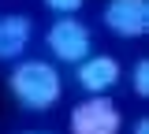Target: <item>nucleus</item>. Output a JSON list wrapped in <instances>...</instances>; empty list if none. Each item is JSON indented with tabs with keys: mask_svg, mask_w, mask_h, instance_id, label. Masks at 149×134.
<instances>
[{
	"mask_svg": "<svg viewBox=\"0 0 149 134\" xmlns=\"http://www.w3.org/2000/svg\"><path fill=\"white\" fill-rule=\"evenodd\" d=\"M8 90H11L19 108L49 112L63 97V78L49 60H15L11 75H8Z\"/></svg>",
	"mask_w": 149,
	"mask_h": 134,
	"instance_id": "f257e3e1",
	"label": "nucleus"
},
{
	"mask_svg": "<svg viewBox=\"0 0 149 134\" xmlns=\"http://www.w3.org/2000/svg\"><path fill=\"white\" fill-rule=\"evenodd\" d=\"M45 49L60 63H74L78 67L93 52V34L86 30V22H78L74 15H56L52 26L45 30Z\"/></svg>",
	"mask_w": 149,
	"mask_h": 134,
	"instance_id": "f03ea898",
	"label": "nucleus"
},
{
	"mask_svg": "<svg viewBox=\"0 0 149 134\" xmlns=\"http://www.w3.org/2000/svg\"><path fill=\"white\" fill-rule=\"evenodd\" d=\"M123 131V112L108 93L78 101L67 115V134H119Z\"/></svg>",
	"mask_w": 149,
	"mask_h": 134,
	"instance_id": "7ed1b4c3",
	"label": "nucleus"
},
{
	"mask_svg": "<svg viewBox=\"0 0 149 134\" xmlns=\"http://www.w3.org/2000/svg\"><path fill=\"white\" fill-rule=\"evenodd\" d=\"M101 22L123 41L146 37L149 34V0H108L104 11H101Z\"/></svg>",
	"mask_w": 149,
	"mask_h": 134,
	"instance_id": "20e7f679",
	"label": "nucleus"
},
{
	"mask_svg": "<svg viewBox=\"0 0 149 134\" xmlns=\"http://www.w3.org/2000/svg\"><path fill=\"white\" fill-rule=\"evenodd\" d=\"M119 78H123V63L116 56H86L78 63V86H82V93H90V97L108 93Z\"/></svg>",
	"mask_w": 149,
	"mask_h": 134,
	"instance_id": "39448f33",
	"label": "nucleus"
},
{
	"mask_svg": "<svg viewBox=\"0 0 149 134\" xmlns=\"http://www.w3.org/2000/svg\"><path fill=\"white\" fill-rule=\"evenodd\" d=\"M34 41V19L30 15H19L8 11L0 15V63H15Z\"/></svg>",
	"mask_w": 149,
	"mask_h": 134,
	"instance_id": "423d86ee",
	"label": "nucleus"
},
{
	"mask_svg": "<svg viewBox=\"0 0 149 134\" xmlns=\"http://www.w3.org/2000/svg\"><path fill=\"white\" fill-rule=\"evenodd\" d=\"M130 90H134V97H149V60H134V67H130Z\"/></svg>",
	"mask_w": 149,
	"mask_h": 134,
	"instance_id": "0eeeda50",
	"label": "nucleus"
},
{
	"mask_svg": "<svg viewBox=\"0 0 149 134\" xmlns=\"http://www.w3.org/2000/svg\"><path fill=\"white\" fill-rule=\"evenodd\" d=\"M82 4H86V0H45V8H49L52 15H74Z\"/></svg>",
	"mask_w": 149,
	"mask_h": 134,
	"instance_id": "6e6552de",
	"label": "nucleus"
},
{
	"mask_svg": "<svg viewBox=\"0 0 149 134\" xmlns=\"http://www.w3.org/2000/svg\"><path fill=\"white\" fill-rule=\"evenodd\" d=\"M130 134H149V119L142 115V119H134V127H130Z\"/></svg>",
	"mask_w": 149,
	"mask_h": 134,
	"instance_id": "1a4fd4ad",
	"label": "nucleus"
},
{
	"mask_svg": "<svg viewBox=\"0 0 149 134\" xmlns=\"http://www.w3.org/2000/svg\"><path fill=\"white\" fill-rule=\"evenodd\" d=\"M19 134H49V131H19Z\"/></svg>",
	"mask_w": 149,
	"mask_h": 134,
	"instance_id": "9d476101",
	"label": "nucleus"
}]
</instances>
